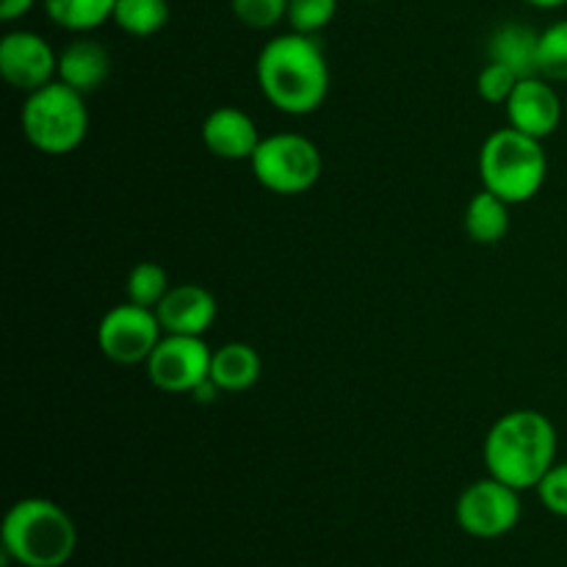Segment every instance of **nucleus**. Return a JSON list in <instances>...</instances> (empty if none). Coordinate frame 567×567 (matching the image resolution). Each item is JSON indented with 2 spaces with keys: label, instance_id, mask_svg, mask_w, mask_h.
Here are the masks:
<instances>
[{
  "label": "nucleus",
  "instance_id": "f257e3e1",
  "mask_svg": "<svg viewBox=\"0 0 567 567\" xmlns=\"http://www.w3.org/2000/svg\"><path fill=\"white\" fill-rule=\"evenodd\" d=\"M260 94L288 116H308L330 94V64L319 39L288 31L269 39L255 61Z\"/></svg>",
  "mask_w": 567,
  "mask_h": 567
},
{
  "label": "nucleus",
  "instance_id": "f03ea898",
  "mask_svg": "<svg viewBox=\"0 0 567 567\" xmlns=\"http://www.w3.org/2000/svg\"><path fill=\"white\" fill-rule=\"evenodd\" d=\"M557 426L540 410H513L485 437V468L515 491H535L557 465Z\"/></svg>",
  "mask_w": 567,
  "mask_h": 567
},
{
  "label": "nucleus",
  "instance_id": "7ed1b4c3",
  "mask_svg": "<svg viewBox=\"0 0 567 567\" xmlns=\"http://www.w3.org/2000/svg\"><path fill=\"white\" fill-rule=\"evenodd\" d=\"M3 557L20 567H64L78 548V529L64 507L42 496L20 498L0 526Z\"/></svg>",
  "mask_w": 567,
  "mask_h": 567
},
{
  "label": "nucleus",
  "instance_id": "20e7f679",
  "mask_svg": "<svg viewBox=\"0 0 567 567\" xmlns=\"http://www.w3.org/2000/svg\"><path fill=\"white\" fill-rule=\"evenodd\" d=\"M480 177L487 192L509 205L529 203L548 177V155L540 138L515 131L513 125L491 133L480 150Z\"/></svg>",
  "mask_w": 567,
  "mask_h": 567
},
{
  "label": "nucleus",
  "instance_id": "39448f33",
  "mask_svg": "<svg viewBox=\"0 0 567 567\" xmlns=\"http://www.w3.org/2000/svg\"><path fill=\"white\" fill-rule=\"evenodd\" d=\"M86 94L75 92L66 83L53 81L37 89L22 105V133L44 155H70L89 136Z\"/></svg>",
  "mask_w": 567,
  "mask_h": 567
},
{
  "label": "nucleus",
  "instance_id": "423d86ee",
  "mask_svg": "<svg viewBox=\"0 0 567 567\" xmlns=\"http://www.w3.org/2000/svg\"><path fill=\"white\" fill-rule=\"evenodd\" d=\"M249 166H252L255 181L266 192L297 197L319 183L324 158L316 142H310L302 133H275V136L260 138Z\"/></svg>",
  "mask_w": 567,
  "mask_h": 567
},
{
  "label": "nucleus",
  "instance_id": "0eeeda50",
  "mask_svg": "<svg viewBox=\"0 0 567 567\" xmlns=\"http://www.w3.org/2000/svg\"><path fill=\"white\" fill-rule=\"evenodd\" d=\"M454 518L465 535L476 540H498L509 535L520 520V491L504 485L487 474L460 493L454 504Z\"/></svg>",
  "mask_w": 567,
  "mask_h": 567
},
{
  "label": "nucleus",
  "instance_id": "6e6552de",
  "mask_svg": "<svg viewBox=\"0 0 567 567\" xmlns=\"http://www.w3.org/2000/svg\"><path fill=\"white\" fill-rule=\"evenodd\" d=\"M161 338H164V327H161L158 313L133 302L111 308L97 324L100 352L116 365L147 363Z\"/></svg>",
  "mask_w": 567,
  "mask_h": 567
},
{
  "label": "nucleus",
  "instance_id": "1a4fd4ad",
  "mask_svg": "<svg viewBox=\"0 0 567 567\" xmlns=\"http://www.w3.org/2000/svg\"><path fill=\"white\" fill-rule=\"evenodd\" d=\"M208 343L199 336H169L166 332L147 358V380L164 393H194L210 380Z\"/></svg>",
  "mask_w": 567,
  "mask_h": 567
},
{
  "label": "nucleus",
  "instance_id": "9d476101",
  "mask_svg": "<svg viewBox=\"0 0 567 567\" xmlns=\"http://www.w3.org/2000/svg\"><path fill=\"white\" fill-rule=\"evenodd\" d=\"M0 75L11 89L31 94L59 78V55L37 31H9L0 39Z\"/></svg>",
  "mask_w": 567,
  "mask_h": 567
},
{
  "label": "nucleus",
  "instance_id": "9b49d317",
  "mask_svg": "<svg viewBox=\"0 0 567 567\" xmlns=\"http://www.w3.org/2000/svg\"><path fill=\"white\" fill-rule=\"evenodd\" d=\"M507 120L515 131L526 133L532 138H548L559 127L565 114V105L559 100L551 81L535 75L518 81L515 92L507 100Z\"/></svg>",
  "mask_w": 567,
  "mask_h": 567
},
{
  "label": "nucleus",
  "instance_id": "f8f14e48",
  "mask_svg": "<svg viewBox=\"0 0 567 567\" xmlns=\"http://www.w3.org/2000/svg\"><path fill=\"white\" fill-rule=\"evenodd\" d=\"M161 327L169 336H199L214 327L216 316H219V305L208 288L197 286V282H183V286H172L164 302L155 308Z\"/></svg>",
  "mask_w": 567,
  "mask_h": 567
},
{
  "label": "nucleus",
  "instance_id": "ddd939ff",
  "mask_svg": "<svg viewBox=\"0 0 567 567\" xmlns=\"http://www.w3.org/2000/svg\"><path fill=\"white\" fill-rule=\"evenodd\" d=\"M203 142L210 155L221 161H249L260 144L258 125L247 111L219 105L203 122Z\"/></svg>",
  "mask_w": 567,
  "mask_h": 567
},
{
  "label": "nucleus",
  "instance_id": "4468645a",
  "mask_svg": "<svg viewBox=\"0 0 567 567\" xmlns=\"http://www.w3.org/2000/svg\"><path fill=\"white\" fill-rule=\"evenodd\" d=\"M111 53L97 39H75L59 53V81L81 94H92L109 81Z\"/></svg>",
  "mask_w": 567,
  "mask_h": 567
},
{
  "label": "nucleus",
  "instance_id": "2eb2a0df",
  "mask_svg": "<svg viewBox=\"0 0 567 567\" xmlns=\"http://www.w3.org/2000/svg\"><path fill=\"white\" fill-rule=\"evenodd\" d=\"M487 53H491V61L513 70L520 81L540 75V61H537V55H540V31L524 25V22L498 25L491 33Z\"/></svg>",
  "mask_w": 567,
  "mask_h": 567
},
{
  "label": "nucleus",
  "instance_id": "dca6fc26",
  "mask_svg": "<svg viewBox=\"0 0 567 567\" xmlns=\"http://www.w3.org/2000/svg\"><path fill=\"white\" fill-rule=\"evenodd\" d=\"M260 371H264V360H260L258 349L241 341L225 343L221 349H216L214 360H210V380L225 393L249 391L260 380Z\"/></svg>",
  "mask_w": 567,
  "mask_h": 567
},
{
  "label": "nucleus",
  "instance_id": "f3484780",
  "mask_svg": "<svg viewBox=\"0 0 567 567\" xmlns=\"http://www.w3.org/2000/svg\"><path fill=\"white\" fill-rule=\"evenodd\" d=\"M509 208L513 205L502 199L498 194L482 188L474 194L465 208V233L476 244H498L509 233Z\"/></svg>",
  "mask_w": 567,
  "mask_h": 567
},
{
  "label": "nucleus",
  "instance_id": "a211bd4d",
  "mask_svg": "<svg viewBox=\"0 0 567 567\" xmlns=\"http://www.w3.org/2000/svg\"><path fill=\"white\" fill-rule=\"evenodd\" d=\"M116 0H44V11L59 28L89 33L114 20Z\"/></svg>",
  "mask_w": 567,
  "mask_h": 567
},
{
  "label": "nucleus",
  "instance_id": "6ab92c4d",
  "mask_svg": "<svg viewBox=\"0 0 567 567\" xmlns=\"http://www.w3.org/2000/svg\"><path fill=\"white\" fill-rule=\"evenodd\" d=\"M114 22L127 37H155L169 22V0H116Z\"/></svg>",
  "mask_w": 567,
  "mask_h": 567
},
{
  "label": "nucleus",
  "instance_id": "aec40b11",
  "mask_svg": "<svg viewBox=\"0 0 567 567\" xmlns=\"http://www.w3.org/2000/svg\"><path fill=\"white\" fill-rule=\"evenodd\" d=\"M169 275L161 264H153V260H144V264H136L127 275L125 293L127 302L142 305V308H158L164 302V297L169 293Z\"/></svg>",
  "mask_w": 567,
  "mask_h": 567
},
{
  "label": "nucleus",
  "instance_id": "412c9836",
  "mask_svg": "<svg viewBox=\"0 0 567 567\" xmlns=\"http://www.w3.org/2000/svg\"><path fill=\"white\" fill-rule=\"evenodd\" d=\"M540 78L567 83V20H557L540 31Z\"/></svg>",
  "mask_w": 567,
  "mask_h": 567
},
{
  "label": "nucleus",
  "instance_id": "4be33fe9",
  "mask_svg": "<svg viewBox=\"0 0 567 567\" xmlns=\"http://www.w3.org/2000/svg\"><path fill=\"white\" fill-rule=\"evenodd\" d=\"M338 0H288V25L297 33L316 37L336 20Z\"/></svg>",
  "mask_w": 567,
  "mask_h": 567
},
{
  "label": "nucleus",
  "instance_id": "5701e85b",
  "mask_svg": "<svg viewBox=\"0 0 567 567\" xmlns=\"http://www.w3.org/2000/svg\"><path fill=\"white\" fill-rule=\"evenodd\" d=\"M233 14L252 31L275 28L288 17V0H230Z\"/></svg>",
  "mask_w": 567,
  "mask_h": 567
},
{
  "label": "nucleus",
  "instance_id": "b1692460",
  "mask_svg": "<svg viewBox=\"0 0 567 567\" xmlns=\"http://www.w3.org/2000/svg\"><path fill=\"white\" fill-rule=\"evenodd\" d=\"M518 81L520 78L515 75L513 70L496 64V61H487L480 70V78H476V92H480V97L485 100V103L507 105L509 94L515 92Z\"/></svg>",
  "mask_w": 567,
  "mask_h": 567
},
{
  "label": "nucleus",
  "instance_id": "393cba45",
  "mask_svg": "<svg viewBox=\"0 0 567 567\" xmlns=\"http://www.w3.org/2000/svg\"><path fill=\"white\" fill-rule=\"evenodd\" d=\"M543 507L557 518H567V463H557L535 487Z\"/></svg>",
  "mask_w": 567,
  "mask_h": 567
},
{
  "label": "nucleus",
  "instance_id": "a878e982",
  "mask_svg": "<svg viewBox=\"0 0 567 567\" xmlns=\"http://www.w3.org/2000/svg\"><path fill=\"white\" fill-rule=\"evenodd\" d=\"M37 6V0H0V20L14 22L25 17Z\"/></svg>",
  "mask_w": 567,
  "mask_h": 567
},
{
  "label": "nucleus",
  "instance_id": "bb28decb",
  "mask_svg": "<svg viewBox=\"0 0 567 567\" xmlns=\"http://www.w3.org/2000/svg\"><path fill=\"white\" fill-rule=\"evenodd\" d=\"M524 3L535 6V9H559V6H567V0H524Z\"/></svg>",
  "mask_w": 567,
  "mask_h": 567
},
{
  "label": "nucleus",
  "instance_id": "cd10ccee",
  "mask_svg": "<svg viewBox=\"0 0 567 567\" xmlns=\"http://www.w3.org/2000/svg\"><path fill=\"white\" fill-rule=\"evenodd\" d=\"M565 111H567V103H565Z\"/></svg>",
  "mask_w": 567,
  "mask_h": 567
}]
</instances>
